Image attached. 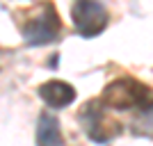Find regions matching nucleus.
Instances as JSON below:
<instances>
[{
  "mask_svg": "<svg viewBox=\"0 0 153 146\" xmlns=\"http://www.w3.org/2000/svg\"><path fill=\"white\" fill-rule=\"evenodd\" d=\"M101 103L112 110H146L149 105L153 107L151 89L135 78H117L114 82H110L103 91Z\"/></svg>",
  "mask_w": 153,
  "mask_h": 146,
  "instance_id": "obj_1",
  "label": "nucleus"
},
{
  "mask_svg": "<svg viewBox=\"0 0 153 146\" xmlns=\"http://www.w3.org/2000/svg\"><path fill=\"white\" fill-rule=\"evenodd\" d=\"M59 30H62V23H59L55 7L46 2V5H41V12L32 21H27V25L23 27V39L27 46H44L55 41Z\"/></svg>",
  "mask_w": 153,
  "mask_h": 146,
  "instance_id": "obj_2",
  "label": "nucleus"
},
{
  "mask_svg": "<svg viewBox=\"0 0 153 146\" xmlns=\"http://www.w3.org/2000/svg\"><path fill=\"white\" fill-rule=\"evenodd\" d=\"M71 19H73L78 34H82L85 39H91L98 37L108 27V9L101 2L80 0V2H73L71 7Z\"/></svg>",
  "mask_w": 153,
  "mask_h": 146,
  "instance_id": "obj_3",
  "label": "nucleus"
},
{
  "mask_svg": "<svg viewBox=\"0 0 153 146\" xmlns=\"http://www.w3.org/2000/svg\"><path fill=\"white\" fill-rule=\"evenodd\" d=\"M80 123L85 128V135L94 142H110L114 137V130H110L108 126V112L103 110V103L101 101H91L87 103L82 110H80Z\"/></svg>",
  "mask_w": 153,
  "mask_h": 146,
  "instance_id": "obj_4",
  "label": "nucleus"
},
{
  "mask_svg": "<svg viewBox=\"0 0 153 146\" xmlns=\"http://www.w3.org/2000/svg\"><path fill=\"white\" fill-rule=\"evenodd\" d=\"M37 94L53 110L66 107V105H71V103L76 101V89L71 87L69 82H62V80H48V82L39 84Z\"/></svg>",
  "mask_w": 153,
  "mask_h": 146,
  "instance_id": "obj_5",
  "label": "nucleus"
},
{
  "mask_svg": "<svg viewBox=\"0 0 153 146\" xmlns=\"http://www.w3.org/2000/svg\"><path fill=\"white\" fill-rule=\"evenodd\" d=\"M37 146H66L55 114L44 112L37 121Z\"/></svg>",
  "mask_w": 153,
  "mask_h": 146,
  "instance_id": "obj_6",
  "label": "nucleus"
}]
</instances>
